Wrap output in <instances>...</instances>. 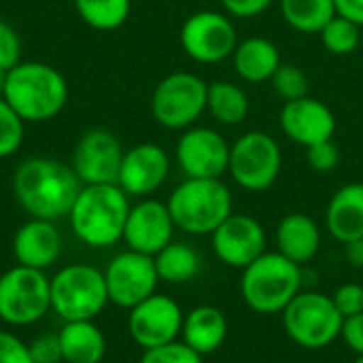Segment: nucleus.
Wrapping results in <instances>:
<instances>
[{
    "mask_svg": "<svg viewBox=\"0 0 363 363\" xmlns=\"http://www.w3.org/2000/svg\"><path fill=\"white\" fill-rule=\"evenodd\" d=\"M81 187L72 166L49 157H28L13 172L15 200L34 219L68 217Z\"/></svg>",
    "mask_w": 363,
    "mask_h": 363,
    "instance_id": "f257e3e1",
    "label": "nucleus"
},
{
    "mask_svg": "<svg viewBox=\"0 0 363 363\" xmlns=\"http://www.w3.org/2000/svg\"><path fill=\"white\" fill-rule=\"evenodd\" d=\"M2 98L26 123H45L64 111L68 81L51 64L19 62L9 70Z\"/></svg>",
    "mask_w": 363,
    "mask_h": 363,
    "instance_id": "f03ea898",
    "label": "nucleus"
},
{
    "mask_svg": "<svg viewBox=\"0 0 363 363\" xmlns=\"http://www.w3.org/2000/svg\"><path fill=\"white\" fill-rule=\"evenodd\" d=\"M130 206V196L119 185H83L68 213V223L89 249H108L123 238Z\"/></svg>",
    "mask_w": 363,
    "mask_h": 363,
    "instance_id": "7ed1b4c3",
    "label": "nucleus"
},
{
    "mask_svg": "<svg viewBox=\"0 0 363 363\" xmlns=\"http://www.w3.org/2000/svg\"><path fill=\"white\" fill-rule=\"evenodd\" d=\"M166 204L177 230L189 236H211L234 213V198L223 179L185 177Z\"/></svg>",
    "mask_w": 363,
    "mask_h": 363,
    "instance_id": "20e7f679",
    "label": "nucleus"
},
{
    "mask_svg": "<svg viewBox=\"0 0 363 363\" xmlns=\"http://www.w3.org/2000/svg\"><path fill=\"white\" fill-rule=\"evenodd\" d=\"M302 291V266L279 251L259 255L242 270L240 296L259 315H279Z\"/></svg>",
    "mask_w": 363,
    "mask_h": 363,
    "instance_id": "39448f33",
    "label": "nucleus"
},
{
    "mask_svg": "<svg viewBox=\"0 0 363 363\" xmlns=\"http://www.w3.org/2000/svg\"><path fill=\"white\" fill-rule=\"evenodd\" d=\"M51 311L66 321H94L108 302L104 272L89 264H68L49 279Z\"/></svg>",
    "mask_w": 363,
    "mask_h": 363,
    "instance_id": "423d86ee",
    "label": "nucleus"
},
{
    "mask_svg": "<svg viewBox=\"0 0 363 363\" xmlns=\"http://www.w3.org/2000/svg\"><path fill=\"white\" fill-rule=\"evenodd\" d=\"M208 83L189 70L166 74L151 94V115L157 125L183 132L200 121L206 113Z\"/></svg>",
    "mask_w": 363,
    "mask_h": 363,
    "instance_id": "0eeeda50",
    "label": "nucleus"
},
{
    "mask_svg": "<svg viewBox=\"0 0 363 363\" xmlns=\"http://www.w3.org/2000/svg\"><path fill=\"white\" fill-rule=\"evenodd\" d=\"M283 149L279 140L264 130H249L232 143L228 174L232 181L253 194L268 191L281 177Z\"/></svg>",
    "mask_w": 363,
    "mask_h": 363,
    "instance_id": "6e6552de",
    "label": "nucleus"
},
{
    "mask_svg": "<svg viewBox=\"0 0 363 363\" xmlns=\"http://www.w3.org/2000/svg\"><path fill=\"white\" fill-rule=\"evenodd\" d=\"M287 336L304 349H323L340 338L345 317L332 296L300 291L281 313Z\"/></svg>",
    "mask_w": 363,
    "mask_h": 363,
    "instance_id": "1a4fd4ad",
    "label": "nucleus"
},
{
    "mask_svg": "<svg viewBox=\"0 0 363 363\" xmlns=\"http://www.w3.org/2000/svg\"><path fill=\"white\" fill-rule=\"evenodd\" d=\"M51 311L49 279L43 270L15 264L0 277V321L13 328L38 323Z\"/></svg>",
    "mask_w": 363,
    "mask_h": 363,
    "instance_id": "9d476101",
    "label": "nucleus"
},
{
    "mask_svg": "<svg viewBox=\"0 0 363 363\" xmlns=\"http://www.w3.org/2000/svg\"><path fill=\"white\" fill-rule=\"evenodd\" d=\"M179 40L189 60L211 66L232 57L238 45V32L228 13L202 9L183 21Z\"/></svg>",
    "mask_w": 363,
    "mask_h": 363,
    "instance_id": "9b49d317",
    "label": "nucleus"
},
{
    "mask_svg": "<svg viewBox=\"0 0 363 363\" xmlns=\"http://www.w3.org/2000/svg\"><path fill=\"white\" fill-rule=\"evenodd\" d=\"M230 149L232 143L219 130L196 123L181 132L174 157L187 179H223L230 166Z\"/></svg>",
    "mask_w": 363,
    "mask_h": 363,
    "instance_id": "f8f14e48",
    "label": "nucleus"
},
{
    "mask_svg": "<svg viewBox=\"0 0 363 363\" xmlns=\"http://www.w3.org/2000/svg\"><path fill=\"white\" fill-rule=\"evenodd\" d=\"M102 272L106 281L108 302L119 308L130 311L157 291L160 277L151 255L128 249L115 255Z\"/></svg>",
    "mask_w": 363,
    "mask_h": 363,
    "instance_id": "ddd939ff",
    "label": "nucleus"
},
{
    "mask_svg": "<svg viewBox=\"0 0 363 363\" xmlns=\"http://www.w3.org/2000/svg\"><path fill=\"white\" fill-rule=\"evenodd\" d=\"M125 149L104 128L87 130L72 151V170L83 185H117Z\"/></svg>",
    "mask_w": 363,
    "mask_h": 363,
    "instance_id": "4468645a",
    "label": "nucleus"
},
{
    "mask_svg": "<svg viewBox=\"0 0 363 363\" xmlns=\"http://www.w3.org/2000/svg\"><path fill=\"white\" fill-rule=\"evenodd\" d=\"M183 319L185 313L177 304V300L155 291L153 296L130 308L128 332L130 338L140 349H153L179 340L183 330Z\"/></svg>",
    "mask_w": 363,
    "mask_h": 363,
    "instance_id": "2eb2a0df",
    "label": "nucleus"
},
{
    "mask_svg": "<svg viewBox=\"0 0 363 363\" xmlns=\"http://www.w3.org/2000/svg\"><path fill=\"white\" fill-rule=\"evenodd\" d=\"M211 245L221 264L245 270L266 253V230L255 217L232 213L211 234Z\"/></svg>",
    "mask_w": 363,
    "mask_h": 363,
    "instance_id": "dca6fc26",
    "label": "nucleus"
},
{
    "mask_svg": "<svg viewBox=\"0 0 363 363\" xmlns=\"http://www.w3.org/2000/svg\"><path fill=\"white\" fill-rule=\"evenodd\" d=\"M174 230L177 225L166 202L155 198H140L130 206L121 240L130 251L153 257L174 240Z\"/></svg>",
    "mask_w": 363,
    "mask_h": 363,
    "instance_id": "f3484780",
    "label": "nucleus"
},
{
    "mask_svg": "<svg viewBox=\"0 0 363 363\" xmlns=\"http://www.w3.org/2000/svg\"><path fill=\"white\" fill-rule=\"evenodd\" d=\"M170 174V155L155 143H140L123 153L117 185L130 198H151Z\"/></svg>",
    "mask_w": 363,
    "mask_h": 363,
    "instance_id": "a211bd4d",
    "label": "nucleus"
},
{
    "mask_svg": "<svg viewBox=\"0 0 363 363\" xmlns=\"http://www.w3.org/2000/svg\"><path fill=\"white\" fill-rule=\"evenodd\" d=\"M279 125L287 140L308 149L317 143L332 140L338 123L334 111L323 100L304 96L283 104Z\"/></svg>",
    "mask_w": 363,
    "mask_h": 363,
    "instance_id": "6ab92c4d",
    "label": "nucleus"
},
{
    "mask_svg": "<svg viewBox=\"0 0 363 363\" xmlns=\"http://www.w3.org/2000/svg\"><path fill=\"white\" fill-rule=\"evenodd\" d=\"M62 255V234L55 221L34 219L19 225L13 236V257L19 266L47 270Z\"/></svg>",
    "mask_w": 363,
    "mask_h": 363,
    "instance_id": "aec40b11",
    "label": "nucleus"
},
{
    "mask_svg": "<svg viewBox=\"0 0 363 363\" xmlns=\"http://www.w3.org/2000/svg\"><path fill=\"white\" fill-rule=\"evenodd\" d=\"M277 251L298 266L308 264L321 249V228L306 213H289L277 225Z\"/></svg>",
    "mask_w": 363,
    "mask_h": 363,
    "instance_id": "412c9836",
    "label": "nucleus"
},
{
    "mask_svg": "<svg viewBox=\"0 0 363 363\" xmlns=\"http://www.w3.org/2000/svg\"><path fill=\"white\" fill-rule=\"evenodd\" d=\"M325 228L340 245L363 238V183H347L330 198Z\"/></svg>",
    "mask_w": 363,
    "mask_h": 363,
    "instance_id": "4be33fe9",
    "label": "nucleus"
},
{
    "mask_svg": "<svg viewBox=\"0 0 363 363\" xmlns=\"http://www.w3.org/2000/svg\"><path fill=\"white\" fill-rule=\"evenodd\" d=\"M230 60L238 79L251 85L270 83L272 74L283 64L277 43L266 36H249L238 40Z\"/></svg>",
    "mask_w": 363,
    "mask_h": 363,
    "instance_id": "5701e85b",
    "label": "nucleus"
},
{
    "mask_svg": "<svg viewBox=\"0 0 363 363\" xmlns=\"http://www.w3.org/2000/svg\"><path fill=\"white\" fill-rule=\"evenodd\" d=\"M228 330L230 325L223 311L211 304H202L185 313L181 336L187 347L204 357L223 347V342L228 340Z\"/></svg>",
    "mask_w": 363,
    "mask_h": 363,
    "instance_id": "b1692460",
    "label": "nucleus"
},
{
    "mask_svg": "<svg viewBox=\"0 0 363 363\" xmlns=\"http://www.w3.org/2000/svg\"><path fill=\"white\" fill-rule=\"evenodd\" d=\"M57 338L64 363H102L106 355V338L94 321H66Z\"/></svg>",
    "mask_w": 363,
    "mask_h": 363,
    "instance_id": "393cba45",
    "label": "nucleus"
},
{
    "mask_svg": "<svg viewBox=\"0 0 363 363\" xmlns=\"http://www.w3.org/2000/svg\"><path fill=\"white\" fill-rule=\"evenodd\" d=\"M251 111L249 94L242 85L234 81H213L208 83V96H206V113L225 128L240 125Z\"/></svg>",
    "mask_w": 363,
    "mask_h": 363,
    "instance_id": "a878e982",
    "label": "nucleus"
},
{
    "mask_svg": "<svg viewBox=\"0 0 363 363\" xmlns=\"http://www.w3.org/2000/svg\"><path fill=\"white\" fill-rule=\"evenodd\" d=\"M153 262H155L160 281L170 283V285H183L191 281L194 277H198L202 268L200 253L191 245L179 242V240H172L170 245H166L157 255H153Z\"/></svg>",
    "mask_w": 363,
    "mask_h": 363,
    "instance_id": "bb28decb",
    "label": "nucleus"
},
{
    "mask_svg": "<svg viewBox=\"0 0 363 363\" xmlns=\"http://www.w3.org/2000/svg\"><path fill=\"white\" fill-rule=\"evenodd\" d=\"M285 23L302 34H319L336 17L334 0H279Z\"/></svg>",
    "mask_w": 363,
    "mask_h": 363,
    "instance_id": "cd10ccee",
    "label": "nucleus"
},
{
    "mask_svg": "<svg viewBox=\"0 0 363 363\" xmlns=\"http://www.w3.org/2000/svg\"><path fill=\"white\" fill-rule=\"evenodd\" d=\"M79 17L98 32H113L121 28L130 13L132 0H72Z\"/></svg>",
    "mask_w": 363,
    "mask_h": 363,
    "instance_id": "c85d7f7f",
    "label": "nucleus"
},
{
    "mask_svg": "<svg viewBox=\"0 0 363 363\" xmlns=\"http://www.w3.org/2000/svg\"><path fill=\"white\" fill-rule=\"evenodd\" d=\"M321 45L332 55H351L362 45V26L347 17H332L319 32Z\"/></svg>",
    "mask_w": 363,
    "mask_h": 363,
    "instance_id": "c756f323",
    "label": "nucleus"
},
{
    "mask_svg": "<svg viewBox=\"0 0 363 363\" xmlns=\"http://www.w3.org/2000/svg\"><path fill=\"white\" fill-rule=\"evenodd\" d=\"M26 121L0 96V160L15 155L23 143Z\"/></svg>",
    "mask_w": 363,
    "mask_h": 363,
    "instance_id": "7c9ffc66",
    "label": "nucleus"
},
{
    "mask_svg": "<svg viewBox=\"0 0 363 363\" xmlns=\"http://www.w3.org/2000/svg\"><path fill=\"white\" fill-rule=\"evenodd\" d=\"M270 85H272L274 94H279L285 102H291V100L308 96V85L311 83H308L306 72L300 66L283 62L277 68V72L272 74Z\"/></svg>",
    "mask_w": 363,
    "mask_h": 363,
    "instance_id": "2f4dec72",
    "label": "nucleus"
},
{
    "mask_svg": "<svg viewBox=\"0 0 363 363\" xmlns=\"http://www.w3.org/2000/svg\"><path fill=\"white\" fill-rule=\"evenodd\" d=\"M140 363H204V357L183 340H172L162 347L145 349Z\"/></svg>",
    "mask_w": 363,
    "mask_h": 363,
    "instance_id": "473e14b6",
    "label": "nucleus"
},
{
    "mask_svg": "<svg viewBox=\"0 0 363 363\" xmlns=\"http://www.w3.org/2000/svg\"><path fill=\"white\" fill-rule=\"evenodd\" d=\"M306 151V164L319 172V174H328V172H334L340 164V149L334 140H323V143H317Z\"/></svg>",
    "mask_w": 363,
    "mask_h": 363,
    "instance_id": "72a5a7b5",
    "label": "nucleus"
},
{
    "mask_svg": "<svg viewBox=\"0 0 363 363\" xmlns=\"http://www.w3.org/2000/svg\"><path fill=\"white\" fill-rule=\"evenodd\" d=\"M21 62V38L17 30L0 19V68L11 70Z\"/></svg>",
    "mask_w": 363,
    "mask_h": 363,
    "instance_id": "f704fd0d",
    "label": "nucleus"
},
{
    "mask_svg": "<svg viewBox=\"0 0 363 363\" xmlns=\"http://www.w3.org/2000/svg\"><path fill=\"white\" fill-rule=\"evenodd\" d=\"M332 300H334L338 313L345 319L353 317V315H359V313H363V285H359V283H345L334 291Z\"/></svg>",
    "mask_w": 363,
    "mask_h": 363,
    "instance_id": "c9c22d12",
    "label": "nucleus"
},
{
    "mask_svg": "<svg viewBox=\"0 0 363 363\" xmlns=\"http://www.w3.org/2000/svg\"><path fill=\"white\" fill-rule=\"evenodd\" d=\"M30 355L34 363H62V347L57 334H43L28 342Z\"/></svg>",
    "mask_w": 363,
    "mask_h": 363,
    "instance_id": "e433bc0d",
    "label": "nucleus"
},
{
    "mask_svg": "<svg viewBox=\"0 0 363 363\" xmlns=\"http://www.w3.org/2000/svg\"><path fill=\"white\" fill-rule=\"evenodd\" d=\"M223 13H228L232 19H253L264 15L277 0H219Z\"/></svg>",
    "mask_w": 363,
    "mask_h": 363,
    "instance_id": "4c0bfd02",
    "label": "nucleus"
},
{
    "mask_svg": "<svg viewBox=\"0 0 363 363\" xmlns=\"http://www.w3.org/2000/svg\"><path fill=\"white\" fill-rule=\"evenodd\" d=\"M0 363H34L28 345L11 332L0 330Z\"/></svg>",
    "mask_w": 363,
    "mask_h": 363,
    "instance_id": "58836bf2",
    "label": "nucleus"
},
{
    "mask_svg": "<svg viewBox=\"0 0 363 363\" xmlns=\"http://www.w3.org/2000/svg\"><path fill=\"white\" fill-rule=\"evenodd\" d=\"M340 338L347 342V347H349L351 351L357 353V357L363 355V313L345 319Z\"/></svg>",
    "mask_w": 363,
    "mask_h": 363,
    "instance_id": "ea45409f",
    "label": "nucleus"
},
{
    "mask_svg": "<svg viewBox=\"0 0 363 363\" xmlns=\"http://www.w3.org/2000/svg\"><path fill=\"white\" fill-rule=\"evenodd\" d=\"M336 15L347 17L363 28V0H334Z\"/></svg>",
    "mask_w": 363,
    "mask_h": 363,
    "instance_id": "a19ab883",
    "label": "nucleus"
},
{
    "mask_svg": "<svg viewBox=\"0 0 363 363\" xmlns=\"http://www.w3.org/2000/svg\"><path fill=\"white\" fill-rule=\"evenodd\" d=\"M345 257H347V262H349L353 268L362 270L363 268V238L351 240V242H347V245H345Z\"/></svg>",
    "mask_w": 363,
    "mask_h": 363,
    "instance_id": "79ce46f5",
    "label": "nucleus"
},
{
    "mask_svg": "<svg viewBox=\"0 0 363 363\" xmlns=\"http://www.w3.org/2000/svg\"><path fill=\"white\" fill-rule=\"evenodd\" d=\"M6 77H9V70L0 68V96H2V91H4V85H6Z\"/></svg>",
    "mask_w": 363,
    "mask_h": 363,
    "instance_id": "37998d69",
    "label": "nucleus"
},
{
    "mask_svg": "<svg viewBox=\"0 0 363 363\" xmlns=\"http://www.w3.org/2000/svg\"><path fill=\"white\" fill-rule=\"evenodd\" d=\"M355 363H363V355H359V357H357V362Z\"/></svg>",
    "mask_w": 363,
    "mask_h": 363,
    "instance_id": "c03bdc74",
    "label": "nucleus"
}]
</instances>
